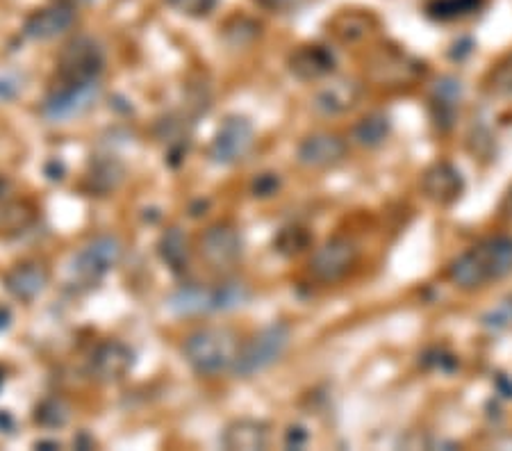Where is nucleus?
Segmentation results:
<instances>
[{
  "label": "nucleus",
  "mask_w": 512,
  "mask_h": 451,
  "mask_svg": "<svg viewBox=\"0 0 512 451\" xmlns=\"http://www.w3.org/2000/svg\"><path fill=\"white\" fill-rule=\"evenodd\" d=\"M512 274V237L497 235L474 244L451 262L449 281L460 290H481Z\"/></svg>",
  "instance_id": "nucleus-1"
},
{
  "label": "nucleus",
  "mask_w": 512,
  "mask_h": 451,
  "mask_svg": "<svg viewBox=\"0 0 512 451\" xmlns=\"http://www.w3.org/2000/svg\"><path fill=\"white\" fill-rule=\"evenodd\" d=\"M237 351V335L224 326L198 328L183 344V356L198 376H219L233 369Z\"/></svg>",
  "instance_id": "nucleus-2"
},
{
  "label": "nucleus",
  "mask_w": 512,
  "mask_h": 451,
  "mask_svg": "<svg viewBox=\"0 0 512 451\" xmlns=\"http://www.w3.org/2000/svg\"><path fill=\"white\" fill-rule=\"evenodd\" d=\"M251 290L239 281H226L219 285H187L171 294L169 308L176 315H212L228 313L249 303Z\"/></svg>",
  "instance_id": "nucleus-3"
},
{
  "label": "nucleus",
  "mask_w": 512,
  "mask_h": 451,
  "mask_svg": "<svg viewBox=\"0 0 512 451\" xmlns=\"http://www.w3.org/2000/svg\"><path fill=\"white\" fill-rule=\"evenodd\" d=\"M289 342H292V328L287 324L276 322L264 326L249 342L239 347L235 365L230 372L239 376V379H251V376L276 365L285 356Z\"/></svg>",
  "instance_id": "nucleus-4"
},
{
  "label": "nucleus",
  "mask_w": 512,
  "mask_h": 451,
  "mask_svg": "<svg viewBox=\"0 0 512 451\" xmlns=\"http://www.w3.org/2000/svg\"><path fill=\"white\" fill-rule=\"evenodd\" d=\"M123 244L114 235H98L76 253L71 262V283L80 290H92L119 265Z\"/></svg>",
  "instance_id": "nucleus-5"
},
{
  "label": "nucleus",
  "mask_w": 512,
  "mask_h": 451,
  "mask_svg": "<svg viewBox=\"0 0 512 451\" xmlns=\"http://www.w3.org/2000/svg\"><path fill=\"white\" fill-rule=\"evenodd\" d=\"M105 69V51L92 37H76L62 48L57 60V76L60 82L71 85H89L98 82Z\"/></svg>",
  "instance_id": "nucleus-6"
},
{
  "label": "nucleus",
  "mask_w": 512,
  "mask_h": 451,
  "mask_svg": "<svg viewBox=\"0 0 512 451\" xmlns=\"http://www.w3.org/2000/svg\"><path fill=\"white\" fill-rule=\"evenodd\" d=\"M360 260V246L351 237L335 235L326 240L312 253L308 262V272L317 283L333 285L344 281Z\"/></svg>",
  "instance_id": "nucleus-7"
},
{
  "label": "nucleus",
  "mask_w": 512,
  "mask_h": 451,
  "mask_svg": "<svg viewBox=\"0 0 512 451\" xmlns=\"http://www.w3.org/2000/svg\"><path fill=\"white\" fill-rule=\"evenodd\" d=\"M255 144V128L253 123L239 114H230L214 133L210 144V160L214 164H237L251 153Z\"/></svg>",
  "instance_id": "nucleus-8"
},
{
  "label": "nucleus",
  "mask_w": 512,
  "mask_h": 451,
  "mask_svg": "<svg viewBox=\"0 0 512 451\" xmlns=\"http://www.w3.org/2000/svg\"><path fill=\"white\" fill-rule=\"evenodd\" d=\"M98 94H101V85H98V82H89V85L60 82V85H55L51 92L46 94L44 103H41V114H44L48 121L73 119L92 108Z\"/></svg>",
  "instance_id": "nucleus-9"
},
{
  "label": "nucleus",
  "mask_w": 512,
  "mask_h": 451,
  "mask_svg": "<svg viewBox=\"0 0 512 451\" xmlns=\"http://www.w3.org/2000/svg\"><path fill=\"white\" fill-rule=\"evenodd\" d=\"M242 233L230 221H217L201 235V256L212 269H230L242 260Z\"/></svg>",
  "instance_id": "nucleus-10"
},
{
  "label": "nucleus",
  "mask_w": 512,
  "mask_h": 451,
  "mask_svg": "<svg viewBox=\"0 0 512 451\" xmlns=\"http://www.w3.org/2000/svg\"><path fill=\"white\" fill-rule=\"evenodd\" d=\"M135 367V351L121 340H103L96 344L87 360V374L98 383H117L126 379Z\"/></svg>",
  "instance_id": "nucleus-11"
},
{
  "label": "nucleus",
  "mask_w": 512,
  "mask_h": 451,
  "mask_svg": "<svg viewBox=\"0 0 512 451\" xmlns=\"http://www.w3.org/2000/svg\"><path fill=\"white\" fill-rule=\"evenodd\" d=\"M349 153L344 139L335 133L308 135L296 149V158L308 169H330L337 167Z\"/></svg>",
  "instance_id": "nucleus-12"
},
{
  "label": "nucleus",
  "mask_w": 512,
  "mask_h": 451,
  "mask_svg": "<svg viewBox=\"0 0 512 451\" xmlns=\"http://www.w3.org/2000/svg\"><path fill=\"white\" fill-rule=\"evenodd\" d=\"M421 192L437 205H451L465 192V178L451 162H435L421 176Z\"/></svg>",
  "instance_id": "nucleus-13"
},
{
  "label": "nucleus",
  "mask_w": 512,
  "mask_h": 451,
  "mask_svg": "<svg viewBox=\"0 0 512 451\" xmlns=\"http://www.w3.org/2000/svg\"><path fill=\"white\" fill-rule=\"evenodd\" d=\"M73 23H76V7L53 3L28 16L23 23V35L35 41H48L69 32Z\"/></svg>",
  "instance_id": "nucleus-14"
},
{
  "label": "nucleus",
  "mask_w": 512,
  "mask_h": 451,
  "mask_svg": "<svg viewBox=\"0 0 512 451\" xmlns=\"http://www.w3.org/2000/svg\"><path fill=\"white\" fill-rule=\"evenodd\" d=\"M48 281H51V272L39 260H23L3 276L5 290L19 301H35L39 294H44Z\"/></svg>",
  "instance_id": "nucleus-15"
},
{
  "label": "nucleus",
  "mask_w": 512,
  "mask_h": 451,
  "mask_svg": "<svg viewBox=\"0 0 512 451\" xmlns=\"http://www.w3.org/2000/svg\"><path fill=\"white\" fill-rule=\"evenodd\" d=\"M287 69L294 78L303 82H315L333 73L335 53L324 44H305L287 57Z\"/></svg>",
  "instance_id": "nucleus-16"
},
{
  "label": "nucleus",
  "mask_w": 512,
  "mask_h": 451,
  "mask_svg": "<svg viewBox=\"0 0 512 451\" xmlns=\"http://www.w3.org/2000/svg\"><path fill=\"white\" fill-rule=\"evenodd\" d=\"M360 96H362V87L358 82L349 78H340V80L328 82L326 87H321L312 105H315L317 112L326 114V117H337V114L353 110L355 105H358Z\"/></svg>",
  "instance_id": "nucleus-17"
},
{
  "label": "nucleus",
  "mask_w": 512,
  "mask_h": 451,
  "mask_svg": "<svg viewBox=\"0 0 512 451\" xmlns=\"http://www.w3.org/2000/svg\"><path fill=\"white\" fill-rule=\"evenodd\" d=\"M221 442L230 451H264L271 442L269 424L262 420H237L226 426Z\"/></svg>",
  "instance_id": "nucleus-18"
},
{
  "label": "nucleus",
  "mask_w": 512,
  "mask_h": 451,
  "mask_svg": "<svg viewBox=\"0 0 512 451\" xmlns=\"http://www.w3.org/2000/svg\"><path fill=\"white\" fill-rule=\"evenodd\" d=\"M460 98H462V87L456 78L437 80V85L431 94V110L440 130H449L453 126L460 108Z\"/></svg>",
  "instance_id": "nucleus-19"
},
{
  "label": "nucleus",
  "mask_w": 512,
  "mask_h": 451,
  "mask_svg": "<svg viewBox=\"0 0 512 451\" xmlns=\"http://www.w3.org/2000/svg\"><path fill=\"white\" fill-rule=\"evenodd\" d=\"M374 78L378 82H387V85H408V82L415 80L419 76V71H424L419 62L412 60L408 55L401 53H390V55H381L374 62Z\"/></svg>",
  "instance_id": "nucleus-20"
},
{
  "label": "nucleus",
  "mask_w": 512,
  "mask_h": 451,
  "mask_svg": "<svg viewBox=\"0 0 512 451\" xmlns=\"http://www.w3.org/2000/svg\"><path fill=\"white\" fill-rule=\"evenodd\" d=\"M158 253H160V260L171 269L173 274L180 276V274L187 272V267H189V244H187L185 233L180 231L178 226H171L160 235Z\"/></svg>",
  "instance_id": "nucleus-21"
},
{
  "label": "nucleus",
  "mask_w": 512,
  "mask_h": 451,
  "mask_svg": "<svg viewBox=\"0 0 512 451\" xmlns=\"http://www.w3.org/2000/svg\"><path fill=\"white\" fill-rule=\"evenodd\" d=\"M123 178H126V167H123L117 158H101L92 162L85 180H87L89 192L107 194L117 190Z\"/></svg>",
  "instance_id": "nucleus-22"
},
{
  "label": "nucleus",
  "mask_w": 512,
  "mask_h": 451,
  "mask_svg": "<svg viewBox=\"0 0 512 451\" xmlns=\"http://www.w3.org/2000/svg\"><path fill=\"white\" fill-rule=\"evenodd\" d=\"M392 133V121L385 112H371L362 117L353 128V139L365 149H376L385 144V139Z\"/></svg>",
  "instance_id": "nucleus-23"
},
{
  "label": "nucleus",
  "mask_w": 512,
  "mask_h": 451,
  "mask_svg": "<svg viewBox=\"0 0 512 451\" xmlns=\"http://www.w3.org/2000/svg\"><path fill=\"white\" fill-rule=\"evenodd\" d=\"M485 0H431L428 16L435 21H456L483 10Z\"/></svg>",
  "instance_id": "nucleus-24"
},
{
  "label": "nucleus",
  "mask_w": 512,
  "mask_h": 451,
  "mask_svg": "<svg viewBox=\"0 0 512 451\" xmlns=\"http://www.w3.org/2000/svg\"><path fill=\"white\" fill-rule=\"evenodd\" d=\"M35 221V210L28 203H10L0 210V235H21Z\"/></svg>",
  "instance_id": "nucleus-25"
},
{
  "label": "nucleus",
  "mask_w": 512,
  "mask_h": 451,
  "mask_svg": "<svg viewBox=\"0 0 512 451\" xmlns=\"http://www.w3.org/2000/svg\"><path fill=\"white\" fill-rule=\"evenodd\" d=\"M69 417L71 408L66 401H62L60 397H48L44 401H39L32 420H35V424L44 426V429H62V426L69 422Z\"/></svg>",
  "instance_id": "nucleus-26"
},
{
  "label": "nucleus",
  "mask_w": 512,
  "mask_h": 451,
  "mask_svg": "<svg viewBox=\"0 0 512 451\" xmlns=\"http://www.w3.org/2000/svg\"><path fill=\"white\" fill-rule=\"evenodd\" d=\"M312 235L308 228L303 226H285L283 231H278L274 237V246L280 256H299L305 249H310Z\"/></svg>",
  "instance_id": "nucleus-27"
},
{
  "label": "nucleus",
  "mask_w": 512,
  "mask_h": 451,
  "mask_svg": "<svg viewBox=\"0 0 512 451\" xmlns=\"http://www.w3.org/2000/svg\"><path fill=\"white\" fill-rule=\"evenodd\" d=\"M371 28V16L358 14V12H346L340 14L333 21V32L337 39L342 41H358L369 32Z\"/></svg>",
  "instance_id": "nucleus-28"
},
{
  "label": "nucleus",
  "mask_w": 512,
  "mask_h": 451,
  "mask_svg": "<svg viewBox=\"0 0 512 451\" xmlns=\"http://www.w3.org/2000/svg\"><path fill=\"white\" fill-rule=\"evenodd\" d=\"M485 89L494 96H512V53L494 67L485 78Z\"/></svg>",
  "instance_id": "nucleus-29"
},
{
  "label": "nucleus",
  "mask_w": 512,
  "mask_h": 451,
  "mask_svg": "<svg viewBox=\"0 0 512 451\" xmlns=\"http://www.w3.org/2000/svg\"><path fill=\"white\" fill-rule=\"evenodd\" d=\"M260 35V26L258 23H253L251 19H233L226 26V39L230 41L233 46H246L251 44V41Z\"/></svg>",
  "instance_id": "nucleus-30"
},
{
  "label": "nucleus",
  "mask_w": 512,
  "mask_h": 451,
  "mask_svg": "<svg viewBox=\"0 0 512 451\" xmlns=\"http://www.w3.org/2000/svg\"><path fill=\"white\" fill-rule=\"evenodd\" d=\"M167 5L185 16L203 19V16H208L217 7V0H167Z\"/></svg>",
  "instance_id": "nucleus-31"
},
{
  "label": "nucleus",
  "mask_w": 512,
  "mask_h": 451,
  "mask_svg": "<svg viewBox=\"0 0 512 451\" xmlns=\"http://www.w3.org/2000/svg\"><path fill=\"white\" fill-rule=\"evenodd\" d=\"M278 190H280L278 174H260L251 183V192L253 196H258V199H269V196L278 194Z\"/></svg>",
  "instance_id": "nucleus-32"
},
{
  "label": "nucleus",
  "mask_w": 512,
  "mask_h": 451,
  "mask_svg": "<svg viewBox=\"0 0 512 451\" xmlns=\"http://www.w3.org/2000/svg\"><path fill=\"white\" fill-rule=\"evenodd\" d=\"M23 92V78L19 73H0V101H12Z\"/></svg>",
  "instance_id": "nucleus-33"
},
{
  "label": "nucleus",
  "mask_w": 512,
  "mask_h": 451,
  "mask_svg": "<svg viewBox=\"0 0 512 451\" xmlns=\"http://www.w3.org/2000/svg\"><path fill=\"white\" fill-rule=\"evenodd\" d=\"M308 431L303 429V426H289L287 433H285V447L287 449H303L308 445Z\"/></svg>",
  "instance_id": "nucleus-34"
},
{
  "label": "nucleus",
  "mask_w": 512,
  "mask_h": 451,
  "mask_svg": "<svg viewBox=\"0 0 512 451\" xmlns=\"http://www.w3.org/2000/svg\"><path fill=\"white\" fill-rule=\"evenodd\" d=\"M260 7L264 10H271V12H278V10H285V7L292 3V0H255Z\"/></svg>",
  "instance_id": "nucleus-35"
},
{
  "label": "nucleus",
  "mask_w": 512,
  "mask_h": 451,
  "mask_svg": "<svg viewBox=\"0 0 512 451\" xmlns=\"http://www.w3.org/2000/svg\"><path fill=\"white\" fill-rule=\"evenodd\" d=\"M14 417L7 413V410H0V433H7V436H10V433L14 431Z\"/></svg>",
  "instance_id": "nucleus-36"
},
{
  "label": "nucleus",
  "mask_w": 512,
  "mask_h": 451,
  "mask_svg": "<svg viewBox=\"0 0 512 451\" xmlns=\"http://www.w3.org/2000/svg\"><path fill=\"white\" fill-rule=\"evenodd\" d=\"M73 445H76V449H92V447H96V442H94V438H89L85 431L80 433V436L73 440Z\"/></svg>",
  "instance_id": "nucleus-37"
},
{
  "label": "nucleus",
  "mask_w": 512,
  "mask_h": 451,
  "mask_svg": "<svg viewBox=\"0 0 512 451\" xmlns=\"http://www.w3.org/2000/svg\"><path fill=\"white\" fill-rule=\"evenodd\" d=\"M10 322H12L10 310H7V308H0V331H5V328L10 326Z\"/></svg>",
  "instance_id": "nucleus-38"
},
{
  "label": "nucleus",
  "mask_w": 512,
  "mask_h": 451,
  "mask_svg": "<svg viewBox=\"0 0 512 451\" xmlns=\"http://www.w3.org/2000/svg\"><path fill=\"white\" fill-rule=\"evenodd\" d=\"M501 212H503V215H506V217H512V190L506 194V199H503Z\"/></svg>",
  "instance_id": "nucleus-39"
},
{
  "label": "nucleus",
  "mask_w": 512,
  "mask_h": 451,
  "mask_svg": "<svg viewBox=\"0 0 512 451\" xmlns=\"http://www.w3.org/2000/svg\"><path fill=\"white\" fill-rule=\"evenodd\" d=\"M35 449H60V442H57V440H39V442H35Z\"/></svg>",
  "instance_id": "nucleus-40"
},
{
  "label": "nucleus",
  "mask_w": 512,
  "mask_h": 451,
  "mask_svg": "<svg viewBox=\"0 0 512 451\" xmlns=\"http://www.w3.org/2000/svg\"><path fill=\"white\" fill-rule=\"evenodd\" d=\"M7 192H10V180H7L5 176H0V203L5 201Z\"/></svg>",
  "instance_id": "nucleus-41"
},
{
  "label": "nucleus",
  "mask_w": 512,
  "mask_h": 451,
  "mask_svg": "<svg viewBox=\"0 0 512 451\" xmlns=\"http://www.w3.org/2000/svg\"><path fill=\"white\" fill-rule=\"evenodd\" d=\"M55 3H64V5H71V7H80V5L94 3V0H55Z\"/></svg>",
  "instance_id": "nucleus-42"
},
{
  "label": "nucleus",
  "mask_w": 512,
  "mask_h": 451,
  "mask_svg": "<svg viewBox=\"0 0 512 451\" xmlns=\"http://www.w3.org/2000/svg\"><path fill=\"white\" fill-rule=\"evenodd\" d=\"M3 383H5V372H3V367H0V388H3Z\"/></svg>",
  "instance_id": "nucleus-43"
}]
</instances>
